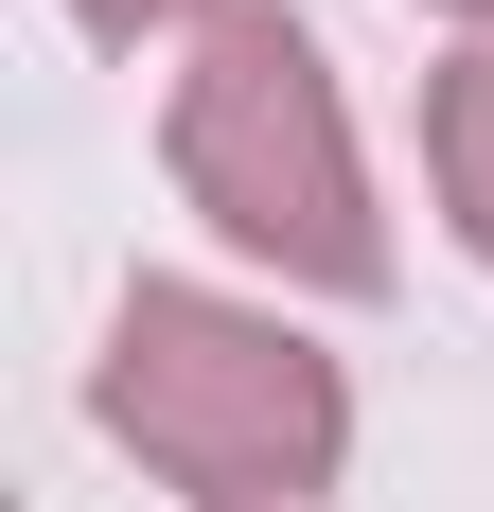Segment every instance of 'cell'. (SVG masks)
<instances>
[{
  "instance_id": "277c9868",
  "label": "cell",
  "mask_w": 494,
  "mask_h": 512,
  "mask_svg": "<svg viewBox=\"0 0 494 512\" xmlns=\"http://www.w3.org/2000/svg\"><path fill=\"white\" fill-rule=\"evenodd\" d=\"M89 36H177V18H230V0H71Z\"/></svg>"
},
{
  "instance_id": "3957f363",
  "label": "cell",
  "mask_w": 494,
  "mask_h": 512,
  "mask_svg": "<svg viewBox=\"0 0 494 512\" xmlns=\"http://www.w3.org/2000/svg\"><path fill=\"white\" fill-rule=\"evenodd\" d=\"M424 159H442V212H459V248L494 265V36L459 53L442 89H424Z\"/></svg>"
},
{
  "instance_id": "7a4b0ae2",
  "label": "cell",
  "mask_w": 494,
  "mask_h": 512,
  "mask_svg": "<svg viewBox=\"0 0 494 512\" xmlns=\"http://www.w3.org/2000/svg\"><path fill=\"white\" fill-rule=\"evenodd\" d=\"M89 407H106L124 460L177 477L195 512H300V495H336V460H353L336 354L300 318H265V301H212V283H142L106 318Z\"/></svg>"
},
{
  "instance_id": "6da1fadb",
  "label": "cell",
  "mask_w": 494,
  "mask_h": 512,
  "mask_svg": "<svg viewBox=\"0 0 494 512\" xmlns=\"http://www.w3.org/2000/svg\"><path fill=\"white\" fill-rule=\"evenodd\" d=\"M159 159H177V195H195L247 265H283L318 301H371V283H389V212H371V159H353L336 53L300 36L283 0L195 18L177 106H159Z\"/></svg>"
},
{
  "instance_id": "5b68a950",
  "label": "cell",
  "mask_w": 494,
  "mask_h": 512,
  "mask_svg": "<svg viewBox=\"0 0 494 512\" xmlns=\"http://www.w3.org/2000/svg\"><path fill=\"white\" fill-rule=\"evenodd\" d=\"M442 18H494V0H442Z\"/></svg>"
}]
</instances>
